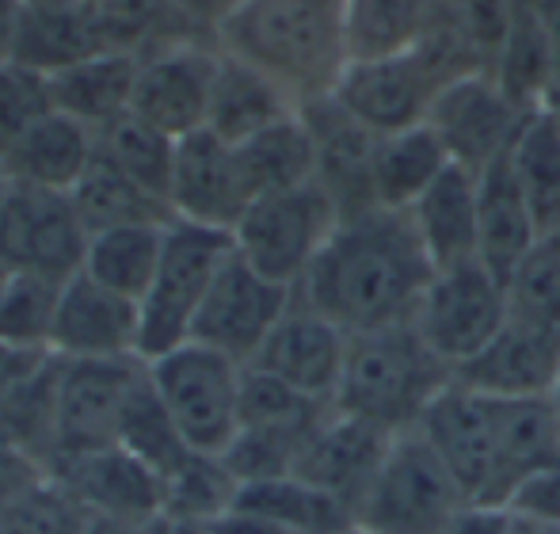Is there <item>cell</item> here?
<instances>
[{
  "instance_id": "cell-9",
  "label": "cell",
  "mask_w": 560,
  "mask_h": 534,
  "mask_svg": "<svg viewBox=\"0 0 560 534\" xmlns=\"http://www.w3.org/2000/svg\"><path fill=\"white\" fill-rule=\"evenodd\" d=\"M420 436L431 443V451L439 454V462L469 504L508 508V477H503L500 423H495L492 397L454 379L423 413Z\"/></svg>"
},
{
  "instance_id": "cell-42",
  "label": "cell",
  "mask_w": 560,
  "mask_h": 534,
  "mask_svg": "<svg viewBox=\"0 0 560 534\" xmlns=\"http://www.w3.org/2000/svg\"><path fill=\"white\" fill-rule=\"evenodd\" d=\"M511 317L560 336V237L541 241L508 279Z\"/></svg>"
},
{
  "instance_id": "cell-39",
  "label": "cell",
  "mask_w": 560,
  "mask_h": 534,
  "mask_svg": "<svg viewBox=\"0 0 560 534\" xmlns=\"http://www.w3.org/2000/svg\"><path fill=\"white\" fill-rule=\"evenodd\" d=\"M0 428L27 446L54 477V462L61 451V356H50L38 374H31L20 394L0 408Z\"/></svg>"
},
{
  "instance_id": "cell-56",
  "label": "cell",
  "mask_w": 560,
  "mask_h": 534,
  "mask_svg": "<svg viewBox=\"0 0 560 534\" xmlns=\"http://www.w3.org/2000/svg\"><path fill=\"white\" fill-rule=\"evenodd\" d=\"M515 534H560V531H549V527H534V523H523V520H515Z\"/></svg>"
},
{
  "instance_id": "cell-8",
  "label": "cell",
  "mask_w": 560,
  "mask_h": 534,
  "mask_svg": "<svg viewBox=\"0 0 560 534\" xmlns=\"http://www.w3.org/2000/svg\"><path fill=\"white\" fill-rule=\"evenodd\" d=\"M416 328L443 363L462 371L511 321L508 282L480 260L439 267L416 305Z\"/></svg>"
},
{
  "instance_id": "cell-53",
  "label": "cell",
  "mask_w": 560,
  "mask_h": 534,
  "mask_svg": "<svg viewBox=\"0 0 560 534\" xmlns=\"http://www.w3.org/2000/svg\"><path fill=\"white\" fill-rule=\"evenodd\" d=\"M31 12H69V8H84L89 0H23Z\"/></svg>"
},
{
  "instance_id": "cell-23",
  "label": "cell",
  "mask_w": 560,
  "mask_h": 534,
  "mask_svg": "<svg viewBox=\"0 0 560 534\" xmlns=\"http://www.w3.org/2000/svg\"><path fill=\"white\" fill-rule=\"evenodd\" d=\"M92 161H96V130L54 107L0 146V169L8 184L50 187V191H73Z\"/></svg>"
},
{
  "instance_id": "cell-38",
  "label": "cell",
  "mask_w": 560,
  "mask_h": 534,
  "mask_svg": "<svg viewBox=\"0 0 560 534\" xmlns=\"http://www.w3.org/2000/svg\"><path fill=\"white\" fill-rule=\"evenodd\" d=\"M176 146H179V138L149 127V123L138 119L133 112H126L122 119L96 130V153L104 156V161H112L118 172H126L138 187H145L149 195H156L161 202L172 199Z\"/></svg>"
},
{
  "instance_id": "cell-45",
  "label": "cell",
  "mask_w": 560,
  "mask_h": 534,
  "mask_svg": "<svg viewBox=\"0 0 560 534\" xmlns=\"http://www.w3.org/2000/svg\"><path fill=\"white\" fill-rule=\"evenodd\" d=\"M450 4H454L469 43L485 58L488 73H492L495 54H500L503 38L511 31V20H515V0H450Z\"/></svg>"
},
{
  "instance_id": "cell-33",
  "label": "cell",
  "mask_w": 560,
  "mask_h": 534,
  "mask_svg": "<svg viewBox=\"0 0 560 534\" xmlns=\"http://www.w3.org/2000/svg\"><path fill=\"white\" fill-rule=\"evenodd\" d=\"M69 195H73V207H77V214H81L89 237L104 230H118V225L176 222L168 202H161L156 195H149L145 187H138L126 172H118L115 164L104 161L100 153Z\"/></svg>"
},
{
  "instance_id": "cell-17",
  "label": "cell",
  "mask_w": 560,
  "mask_h": 534,
  "mask_svg": "<svg viewBox=\"0 0 560 534\" xmlns=\"http://www.w3.org/2000/svg\"><path fill=\"white\" fill-rule=\"evenodd\" d=\"M347 348H351V336L320 310H313L302 294H294L290 310L282 313V321L267 336L264 351H259L252 367L302 390L305 397L336 405L339 379H343L347 367Z\"/></svg>"
},
{
  "instance_id": "cell-19",
  "label": "cell",
  "mask_w": 560,
  "mask_h": 534,
  "mask_svg": "<svg viewBox=\"0 0 560 534\" xmlns=\"http://www.w3.org/2000/svg\"><path fill=\"white\" fill-rule=\"evenodd\" d=\"M389 446H393V431H382L374 423L359 420V416H347L332 408L328 420L305 443L302 458L294 466V477L317 485L320 492L336 497L354 515L362 497L370 492V485H374Z\"/></svg>"
},
{
  "instance_id": "cell-37",
  "label": "cell",
  "mask_w": 560,
  "mask_h": 534,
  "mask_svg": "<svg viewBox=\"0 0 560 534\" xmlns=\"http://www.w3.org/2000/svg\"><path fill=\"white\" fill-rule=\"evenodd\" d=\"M92 54H107V43L92 20L89 4L69 8V12H31L27 8L12 66L50 77L58 69L92 58Z\"/></svg>"
},
{
  "instance_id": "cell-12",
  "label": "cell",
  "mask_w": 560,
  "mask_h": 534,
  "mask_svg": "<svg viewBox=\"0 0 560 534\" xmlns=\"http://www.w3.org/2000/svg\"><path fill=\"white\" fill-rule=\"evenodd\" d=\"M298 290L259 275L256 267L244 260L233 248V256L218 271L207 302L191 325V340L222 351L233 363L252 367L264 351L267 336L290 310Z\"/></svg>"
},
{
  "instance_id": "cell-21",
  "label": "cell",
  "mask_w": 560,
  "mask_h": 534,
  "mask_svg": "<svg viewBox=\"0 0 560 534\" xmlns=\"http://www.w3.org/2000/svg\"><path fill=\"white\" fill-rule=\"evenodd\" d=\"M317 141V184L332 195L339 218H359L377 210L374 202V149L377 134L354 123L332 96L302 107Z\"/></svg>"
},
{
  "instance_id": "cell-41",
  "label": "cell",
  "mask_w": 560,
  "mask_h": 534,
  "mask_svg": "<svg viewBox=\"0 0 560 534\" xmlns=\"http://www.w3.org/2000/svg\"><path fill=\"white\" fill-rule=\"evenodd\" d=\"M118 446L130 451L133 458H141L145 466H153L161 477H172L184 466L187 454H191V446L184 443V436H179L176 423H172L168 408L156 397L153 382H149V371H145V382L138 386V394L126 405L122 428H118Z\"/></svg>"
},
{
  "instance_id": "cell-28",
  "label": "cell",
  "mask_w": 560,
  "mask_h": 534,
  "mask_svg": "<svg viewBox=\"0 0 560 534\" xmlns=\"http://www.w3.org/2000/svg\"><path fill=\"white\" fill-rule=\"evenodd\" d=\"M446 0H343V35L351 61L397 58L428 43Z\"/></svg>"
},
{
  "instance_id": "cell-54",
  "label": "cell",
  "mask_w": 560,
  "mask_h": 534,
  "mask_svg": "<svg viewBox=\"0 0 560 534\" xmlns=\"http://www.w3.org/2000/svg\"><path fill=\"white\" fill-rule=\"evenodd\" d=\"M515 8H526V12H534L538 20H546V15L560 12V0H515Z\"/></svg>"
},
{
  "instance_id": "cell-18",
  "label": "cell",
  "mask_w": 560,
  "mask_h": 534,
  "mask_svg": "<svg viewBox=\"0 0 560 534\" xmlns=\"http://www.w3.org/2000/svg\"><path fill=\"white\" fill-rule=\"evenodd\" d=\"M168 202L179 222L233 233L244 210L252 207V191L244 184L236 146L222 141L214 130H195L179 138Z\"/></svg>"
},
{
  "instance_id": "cell-59",
  "label": "cell",
  "mask_w": 560,
  "mask_h": 534,
  "mask_svg": "<svg viewBox=\"0 0 560 534\" xmlns=\"http://www.w3.org/2000/svg\"><path fill=\"white\" fill-rule=\"evenodd\" d=\"M4 187H8V176H4V169H0V199H4Z\"/></svg>"
},
{
  "instance_id": "cell-11",
  "label": "cell",
  "mask_w": 560,
  "mask_h": 534,
  "mask_svg": "<svg viewBox=\"0 0 560 534\" xmlns=\"http://www.w3.org/2000/svg\"><path fill=\"white\" fill-rule=\"evenodd\" d=\"M446 84V73L431 61V54L412 50L397 58L347 61L332 100L354 123L385 138V134L423 127Z\"/></svg>"
},
{
  "instance_id": "cell-32",
  "label": "cell",
  "mask_w": 560,
  "mask_h": 534,
  "mask_svg": "<svg viewBox=\"0 0 560 534\" xmlns=\"http://www.w3.org/2000/svg\"><path fill=\"white\" fill-rule=\"evenodd\" d=\"M495 423H500L503 477L508 500L534 469L560 462V413L553 397H492Z\"/></svg>"
},
{
  "instance_id": "cell-27",
  "label": "cell",
  "mask_w": 560,
  "mask_h": 534,
  "mask_svg": "<svg viewBox=\"0 0 560 534\" xmlns=\"http://www.w3.org/2000/svg\"><path fill=\"white\" fill-rule=\"evenodd\" d=\"M431 264L454 267L477 256V172L450 161L446 172L423 191V199L408 210Z\"/></svg>"
},
{
  "instance_id": "cell-49",
  "label": "cell",
  "mask_w": 560,
  "mask_h": 534,
  "mask_svg": "<svg viewBox=\"0 0 560 534\" xmlns=\"http://www.w3.org/2000/svg\"><path fill=\"white\" fill-rule=\"evenodd\" d=\"M50 356H54L50 348H23V344L0 340V408L20 394L23 382H27L31 374H38V367Z\"/></svg>"
},
{
  "instance_id": "cell-26",
  "label": "cell",
  "mask_w": 560,
  "mask_h": 534,
  "mask_svg": "<svg viewBox=\"0 0 560 534\" xmlns=\"http://www.w3.org/2000/svg\"><path fill=\"white\" fill-rule=\"evenodd\" d=\"M298 112H302V104L279 81L252 69L248 61L222 54L214 77V96H210L207 130H214L229 146H241V141L256 138L275 123L294 119Z\"/></svg>"
},
{
  "instance_id": "cell-1",
  "label": "cell",
  "mask_w": 560,
  "mask_h": 534,
  "mask_svg": "<svg viewBox=\"0 0 560 534\" xmlns=\"http://www.w3.org/2000/svg\"><path fill=\"white\" fill-rule=\"evenodd\" d=\"M435 264L423 253L408 214L370 210L343 218L298 282V294L336 321L347 336L374 333L416 317Z\"/></svg>"
},
{
  "instance_id": "cell-58",
  "label": "cell",
  "mask_w": 560,
  "mask_h": 534,
  "mask_svg": "<svg viewBox=\"0 0 560 534\" xmlns=\"http://www.w3.org/2000/svg\"><path fill=\"white\" fill-rule=\"evenodd\" d=\"M176 534H207V527H191V523H176Z\"/></svg>"
},
{
  "instance_id": "cell-48",
  "label": "cell",
  "mask_w": 560,
  "mask_h": 534,
  "mask_svg": "<svg viewBox=\"0 0 560 534\" xmlns=\"http://www.w3.org/2000/svg\"><path fill=\"white\" fill-rule=\"evenodd\" d=\"M236 8L241 0H172V12H176L184 35L207 46H218V31Z\"/></svg>"
},
{
  "instance_id": "cell-24",
  "label": "cell",
  "mask_w": 560,
  "mask_h": 534,
  "mask_svg": "<svg viewBox=\"0 0 560 534\" xmlns=\"http://www.w3.org/2000/svg\"><path fill=\"white\" fill-rule=\"evenodd\" d=\"M541 245V233L511 169V153L477 172V256L503 282Z\"/></svg>"
},
{
  "instance_id": "cell-15",
  "label": "cell",
  "mask_w": 560,
  "mask_h": 534,
  "mask_svg": "<svg viewBox=\"0 0 560 534\" xmlns=\"http://www.w3.org/2000/svg\"><path fill=\"white\" fill-rule=\"evenodd\" d=\"M526 119L530 115L503 96L492 73H469L439 92L428 127L439 134L450 161L469 172H485L492 161L511 153Z\"/></svg>"
},
{
  "instance_id": "cell-52",
  "label": "cell",
  "mask_w": 560,
  "mask_h": 534,
  "mask_svg": "<svg viewBox=\"0 0 560 534\" xmlns=\"http://www.w3.org/2000/svg\"><path fill=\"white\" fill-rule=\"evenodd\" d=\"M27 4L23 0H0V69L15 61V43H20Z\"/></svg>"
},
{
  "instance_id": "cell-2",
  "label": "cell",
  "mask_w": 560,
  "mask_h": 534,
  "mask_svg": "<svg viewBox=\"0 0 560 534\" xmlns=\"http://www.w3.org/2000/svg\"><path fill=\"white\" fill-rule=\"evenodd\" d=\"M218 50L279 81L298 104L332 96L343 77V0H241L218 31Z\"/></svg>"
},
{
  "instance_id": "cell-13",
  "label": "cell",
  "mask_w": 560,
  "mask_h": 534,
  "mask_svg": "<svg viewBox=\"0 0 560 534\" xmlns=\"http://www.w3.org/2000/svg\"><path fill=\"white\" fill-rule=\"evenodd\" d=\"M218 61L222 50L207 43H164L138 54L130 112L172 138L207 130Z\"/></svg>"
},
{
  "instance_id": "cell-43",
  "label": "cell",
  "mask_w": 560,
  "mask_h": 534,
  "mask_svg": "<svg viewBox=\"0 0 560 534\" xmlns=\"http://www.w3.org/2000/svg\"><path fill=\"white\" fill-rule=\"evenodd\" d=\"M61 287L66 282L12 271V282L0 298V340L23 344V348H50Z\"/></svg>"
},
{
  "instance_id": "cell-35",
  "label": "cell",
  "mask_w": 560,
  "mask_h": 534,
  "mask_svg": "<svg viewBox=\"0 0 560 534\" xmlns=\"http://www.w3.org/2000/svg\"><path fill=\"white\" fill-rule=\"evenodd\" d=\"M511 169L541 241L560 237V123L549 112H534L523 123L511 146Z\"/></svg>"
},
{
  "instance_id": "cell-50",
  "label": "cell",
  "mask_w": 560,
  "mask_h": 534,
  "mask_svg": "<svg viewBox=\"0 0 560 534\" xmlns=\"http://www.w3.org/2000/svg\"><path fill=\"white\" fill-rule=\"evenodd\" d=\"M446 534H515V515L508 508H488V504H469Z\"/></svg>"
},
{
  "instance_id": "cell-51",
  "label": "cell",
  "mask_w": 560,
  "mask_h": 534,
  "mask_svg": "<svg viewBox=\"0 0 560 534\" xmlns=\"http://www.w3.org/2000/svg\"><path fill=\"white\" fill-rule=\"evenodd\" d=\"M81 534H176V523L168 515L153 520H118V515H89Z\"/></svg>"
},
{
  "instance_id": "cell-60",
  "label": "cell",
  "mask_w": 560,
  "mask_h": 534,
  "mask_svg": "<svg viewBox=\"0 0 560 534\" xmlns=\"http://www.w3.org/2000/svg\"><path fill=\"white\" fill-rule=\"evenodd\" d=\"M339 534H370V531H362V527H347V531H339Z\"/></svg>"
},
{
  "instance_id": "cell-14",
  "label": "cell",
  "mask_w": 560,
  "mask_h": 534,
  "mask_svg": "<svg viewBox=\"0 0 560 534\" xmlns=\"http://www.w3.org/2000/svg\"><path fill=\"white\" fill-rule=\"evenodd\" d=\"M145 359H61V458L118 446L130 397L145 382ZM54 462V466H58Z\"/></svg>"
},
{
  "instance_id": "cell-5",
  "label": "cell",
  "mask_w": 560,
  "mask_h": 534,
  "mask_svg": "<svg viewBox=\"0 0 560 534\" xmlns=\"http://www.w3.org/2000/svg\"><path fill=\"white\" fill-rule=\"evenodd\" d=\"M465 508L469 500L457 481L420 428H412L393 436L389 454L354 512V527L370 534H446Z\"/></svg>"
},
{
  "instance_id": "cell-25",
  "label": "cell",
  "mask_w": 560,
  "mask_h": 534,
  "mask_svg": "<svg viewBox=\"0 0 560 534\" xmlns=\"http://www.w3.org/2000/svg\"><path fill=\"white\" fill-rule=\"evenodd\" d=\"M133 81H138V54L107 50L46 77V96L54 112L92 130H104L107 123L130 112Z\"/></svg>"
},
{
  "instance_id": "cell-10",
  "label": "cell",
  "mask_w": 560,
  "mask_h": 534,
  "mask_svg": "<svg viewBox=\"0 0 560 534\" xmlns=\"http://www.w3.org/2000/svg\"><path fill=\"white\" fill-rule=\"evenodd\" d=\"M89 230L69 191L8 184L0 199V260L20 275L69 282L84 271Z\"/></svg>"
},
{
  "instance_id": "cell-55",
  "label": "cell",
  "mask_w": 560,
  "mask_h": 534,
  "mask_svg": "<svg viewBox=\"0 0 560 534\" xmlns=\"http://www.w3.org/2000/svg\"><path fill=\"white\" fill-rule=\"evenodd\" d=\"M541 112H549L560 123V73H557V81L549 84V96H546V104H541Z\"/></svg>"
},
{
  "instance_id": "cell-6",
  "label": "cell",
  "mask_w": 560,
  "mask_h": 534,
  "mask_svg": "<svg viewBox=\"0 0 560 534\" xmlns=\"http://www.w3.org/2000/svg\"><path fill=\"white\" fill-rule=\"evenodd\" d=\"M233 248V233L225 230H207V225L179 222V218L168 225L156 279L141 298V359L145 363L191 340L195 317Z\"/></svg>"
},
{
  "instance_id": "cell-3",
  "label": "cell",
  "mask_w": 560,
  "mask_h": 534,
  "mask_svg": "<svg viewBox=\"0 0 560 534\" xmlns=\"http://www.w3.org/2000/svg\"><path fill=\"white\" fill-rule=\"evenodd\" d=\"M450 382H454V367L435 356L416 321H400V325L351 336L336 408L400 436L420 428L423 413L435 405Z\"/></svg>"
},
{
  "instance_id": "cell-20",
  "label": "cell",
  "mask_w": 560,
  "mask_h": 534,
  "mask_svg": "<svg viewBox=\"0 0 560 534\" xmlns=\"http://www.w3.org/2000/svg\"><path fill=\"white\" fill-rule=\"evenodd\" d=\"M54 481L89 515H118V520L164 515V477L122 446L61 458L54 466Z\"/></svg>"
},
{
  "instance_id": "cell-29",
  "label": "cell",
  "mask_w": 560,
  "mask_h": 534,
  "mask_svg": "<svg viewBox=\"0 0 560 534\" xmlns=\"http://www.w3.org/2000/svg\"><path fill=\"white\" fill-rule=\"evenodd\" d=\"M450 156L439 134L423 127L385 134L374 149V202L377 210L408 214L431 184L446 172Z\"/></svg>"
},
{
  "instance_id": "cell-30",
  "label": "cell",
  "mask_w": 560,
  "mask_h": 534,
  "mask_svg": "<svg viewBox=\"0 0 560 534\" xmlns=\"http://www.w3.org/2000/svg\"><path fill=\"white\" fill-rule=\"evenodd\" d=\"M233 508L259 515V520H267L282 534H339L354 527L351 508L339 504L336 497H328L317 485L302 481L294 474L241 485Z\"/></svg>"
},
{
  "instance_id": "cell-46",
  "label": "cell",
  "mask_w": 560,
  "mask_h": 534,
  "mask_svg": "<svg viewBox=\"0 0 560 534\" xmlns=\"http://www.w3.org/2000/svg\"><path fill=\"white\" fill-rule=\"evenodd\" d=\"M50 481H54L50 469H46L27 446H20L0 428V512L23 504V500L35 497V492Z\"/></svg>"
},
{
  "instance_id": "cell-57",
  "label": "cell",
  "mask_w": 560,
  "mask_h": 534,
  "mask_svg": "<svg viewBox=\"0 0 560 534\" xmlns=\"http://www.w3.org/2000/svg\"><path fill=\"white\" fill-rule=\"evenodd\" d=\"M8 282H12V267H8L4 260H0V298H4V290H8Z\"/></svg>"
},
{
  "instance_id": "cell-16",
  "label": "cell",
  "mask_w": 560,
  "mask_h": 534,
  "mask_svg": "<svg viewBox=\"0 0 560 534\" xmlns=\"http://www.w3.org/2000/svg\"><path fill=\"white\" fill-rule=\"evenodd\" d=\"M50 351L61 359H141V302L77 271L61 287Z\"/></svg>"
},
{
  "instance_id": "cell-40",
  "label": "cell",
  "mask_w": 560,
  "mask_h": 534,
  "mask_svg": "<svg viewBox=\"0 0 560 534\" xmlns=\"http://www.w3.org/2000/svg\"><path fill=\"white\" fill-rule=\"evenodd\" d=\"M236 492H241V481L225 466V458L191 451L176 474L164 477V515L172 523L210 527L225 512H233Z\"/></svg>"
},
{
  "instance_id": "cell-22",
  "label": "cell",
  "mask_w": 560,
  "mask_h": 534,
  "mask_svg": "<svg viewBox=\"0 0 560 534\" xmlns=\"http://www.w3.org/2000/svg\"><path fill=\"white\" fill-rule=\"evenodd\" d=\"M454 379L488 397H553L560 382V336L511 317L503 333Z\"/></svg>"
},
{
  "instance_id": "cell-34",
  "label": "cell",
  "mask_w": 560,
  "mask_h": 534,
  "mask_svg": "<svg viewBox=\"0 0 560 534\" xmlns=\"http://www.w3.org/2000/svg\"><path fill=\"white\" fill-rule=\"evenodd\" d=\"M492 77L518 112L526 115L541 112V104L549 96V84L557 81V50L546 23L534 12H526V8H515L511 31L503 38L500 54H495Z\"/></svg>"
},
{
  "instance_id": "cell-4",
  "label": "cell",
  "mask_w": 560,
  "mask_h": 534,
  "mask_svg": "<svg viewBox=\"0 0 560 534\" xmlns=\"http://www.w3.org/2000/svg\"><path fill=\"white\" fill-rule=\"evenodd\" d=\"M149 382L184 443L195 454L225 458V451L241 436L244 367L207 344L187 340L149 359Z\"/></svg>"
},
{
  "instance_id": "cell-47",
  "label": "cell",
  "mask_w": 560,
  "mask_h": 534,
  "mask_svg": "<svg viewBox=\"0 0 560 534\" xmlns=\"http://www.w3.org/2000/svg\"><path fill=\"white\" fill-rule=\"evenodd\" d=\"M508 512L534 527L560 531V462L546 469H534L508 500Z\"/></svg>"
},
{
  "instance_id": "cell-44",
  "label": "cell",
  "mask_w": 560,
  "mask_h": 534,
  "mask_svg": "<svg viewBox=\"0 0 560 534\" xmlns=\"http://www.w3.org/2000/svg\"><path fill=\"white\" fill-rule=\"evenodd\" d=\"M84 520L89 512L58 481H50L23 504L0 512V534H81Z\"/></svg>"
},
{
  "instance_id": "cell-7",
  "label": "cell",
  "mask_w": 560,
  "mask_h": 534,
  "mask_svg": "<svg viewBox=\"0 0 560 534\" xmlns=\"http://www.w3.org/2000/svg\"><path fill=\"white\" fill-rule=\"evenodd\" d=\"M339 222L343 218L332 195L313 179L290 191L259 195L236 222L233 245L259 275L298 290Z\"/></svg>"
},
{
  "instance_id": "cell-36",
  "label": "cell",
  "mask_w": 560,
  "mask_h": 534,
  "mask_svg": "<svg viewBox=\"0 0 560 534\" xmlns=\"http://www.w3.org/2000/svg\"><path fill=\"white\" fill-rule=\"evenodd\" d=\"M168 225L149 222V225H118V230L92 233L89 256H84V275H92L104 287L141 302L149 294V287H153L156 267H161Z\"/></svg>"
},
{
  "instance_id": "cell-31",
  "label": "cell",
  "mask_w": 560,
  "mask_h": 534,
  "mask_svg": "<svg viewBox=\"0 0 560 534\" xmlns=\"http://www.w3.org/2000/svg\"><path fill=\"white\" fill-rule=\"evenodd\" d=\"M236 161H241L244 184H248L252 202H256L259 195L313 184L317 179V141H313L310 123L298 112L294 119H282L264 134H256V138L241 141Z\"/></svg>"
}]
</instances>
